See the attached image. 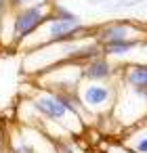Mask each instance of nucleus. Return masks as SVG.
Listing matches in <instances>:
<instances>
[{
  "instance_id": "f257e3e1",
  "label": "nucleus",
  "mask_w": 147,
  "mask_h": 153,
  "mask_svg": "<svg viewBox=\"0 0 147 153\" xmlns=\"http://www.w3.org/2000/svg\"><path fill=\"white\" fill-rule=\"evenodd\" d=\"M28 105L32 109V115H34V122L30 124V128H38L40 122H46L55 128H61L65 134H72V136H80L84 132V122L72 113L59 99L53 90H36L34 94H28Z\"/></svg>"
},
{
  "instance_id": "f03ea898",
  "label": "nucleus",
  "mask_w": 147,
  "mask_h": 153,
  "mask_svg": "<svg viewBox=\"0 0 147 153\" xmlns=\"http://www.w3.org/2000/svg\"><path fill=\"white\" fill-rule=\"evenodd\" d=\"M90 34H93V30L82 25V21H78V23L76 21H59V19L49 17V21L23 44L28 46V51H32V48H40V46H49V44H65V42L82 40Z\"/></svg>"
},
{
  "instance_id": "7ed1b4c3",
  "label": "nucleus",
  "mask_w": 147,
  "mask_h": 153,
  "mask_svg": "<svg viewBox=\"0 0 147 153\" xmlns=\"http://www.w3.org/2000/svg\"><path fill=\"white\" fill-rule=\"evenodd\" d=\"M78 97L84 109L97 120L109 115L118 101V78L113 82H86L82 80L78 86Z\"/></svg>"
},
{
  "instance_id": "20e7f679",
  "label": "nucleus",
  "mask_w": 147,
  "mask_h": 153,
  "mask_svg": "<svg viewBox=\"0 0 147 153\" xmlns=\"http://www.w3.org/2000/svg\"><path fill=\"white\" fill-rule=\"evenodd\" d=\"M51 7L53 2H42L11 13V46H21L28 38H32L49 21Z\"/></svg>"
},
{
  "instance_id": "39448f33",
  "label": "nucleus",
  "mask_w": 147,
  "mask_h": 153,
  "mask_svg": "<svg viewBox=\"0 0 147 153\" xmlns=\"http://www.w3.org/2000/svg\"><path fill=\"white\" fill-rule=\"evenodd\" d=\"M93 36L101 46L126 40H147V27L130 19H111L93 27Z\"/></svg>"
},
{
  "instance_id": "423d86ee",
  "label": "nucleus",
  "mask_w": 147,
  "mask_h": 153,
  "mask_svg": "<svg viewBox=\"0 0 147 153\" xmlns=\"http://www.w3.org/2000/svg\"><path fill=\"white\" fill-rule=\"evenodd\" d=\"M118 74H120V63L107 59L105 55L82 65V80L86 82H113Z\"/></svg>"
},
{
  "instance_id": "0eeeda50",
  "label": "nucleus",
  "mask_w": 147,
  "mask_h": 153,
  "mask_svg": "<svg viewBox=\"0 0 147 153\" xmlns=\"http://www.w3.org/2000/svg\"><path fill=\"white\" fill-rule=\"evenodd\" d=\"M118 82L130 90L147 92V63H137V61L120 63Z\"/></svg>"
},
{
  "instance_id": "6e6552de",
  "label": "nucleus",
  "mask_w": 147,
  "mask_h": 153,
  "mask_svg": "<svg viewBox=\"0 0 147 153\" xmlns=\"http://www.w3.org/2000/svg\"><path fill=\"white\" fill-rule=\"evenodd\" d=\"M122 145L132 153H147V122L130 126L122 134Z\"/></svg>"
},
{
  "instance_id": "1a4fd4ad",
  "label": "nucleus",
  "mask_w": 147,
  "mask_h": 153,
  "mask_svg": "<svg viewBox=\"0 0 147 153\" xmlns=\"http://www.w3.org/2000/svg\"><path fill=\"white\" fill-rule=\"evenodd\" d=\"M7 151L9 153H38L36 140L28 136V130L15 128L7 132Z\"/></svg>"
},
{
  "instance_id": "9d476101",
  "label": "nucleus",
  "mask_w": 147,
  "mask_h": 153,
  "mask_svg": "<svg viewBox=\"0 0 147 153\" xmlns=\"http://www.w3.org/2000/svg\"><path fill=\"white\" fill-rule=\"evenodd\" d=\"M147 44V40H126V42H111V44H105L103 46V55L107 59H126L124 63L130 61V55L139 48H143Z\"/></svg>"
},
{
  "instance_id": "9b49d317",
  "label": "nucleus",
  "mask_w": 147,
  "mask_h": 153,
  "mask_svg": "<svg viewBox=\"0 0 147 153\" xmlns=\"http://www.w3.org/2000/svg\"><path fill=\"white\" fill-rule=\"evenodd\" d=\"M57 153H88L84 145L78 143V136H61L55 140Z\"/></svg>"
},
{
  "instance_id": "f8f14e48",
  "label": "nucleus",
  "mask_w": 147,
  "mask_h": 153,
  "mask_svg": "<svg viewBox=\"0 0 147 153\" xmlns=\"http://www.w3.org/2000/svg\"><path fill=\"white\" fill-rule=\"evenodd\" d=\"M51 19H59V21H76V23L80 21V17H78L74 11H69L67 7L55 2V0H53V7H51Z\"/></svg>"
},
{
  "instance_id": "ddd939ff",
  "label": "nucleus",
  "mask_w": 147,
  "mask_h": 153,
  "mask_svg": "<svg viewBox=\"0 0 147 153\" xmlns=\"http://www.w3.org/2000/svg\"><path fill=\"white\" fill-rule=\"evenodd\" d=\"M42 2H53V0H7V4H9V11H11V13L21 11V9H28V7L42 4Z\"/></svg>"
},
{
  "instance_id": "4468645a",
  "label": "nucleus",
  "mask_w": 147,
  "mask_h": 153,
  "mask_svg": "<svg viewBox=\"0 0 147 153\" xmlns=\"http://www.w3.org/2000/svg\"><path fill=\"white\" fill-rule=\"evenodd\" d=\"M143 2H147V0H116L111 4V9H132V7L143 4Z\"/></svg>"
},
{
  "instance_id": "2eb2a0df",
  "label": "nucleus",
  "mask_w": 147,
  "mask_h": 153,
  "mask_svg": "<svg viewBox=\"0 0 147 153\" xmlns=\"http://www.w3.org/2000/svg\"><path fill=\"white\" fill-rule=\"evenodd\" d=\"M105 153H132V151H130V149H126L122 143H109Z\"/></svg>"
},
{
  "instance_id": "dca6fc26",
  "label": "nucleus",
  "mask_w": 147,
  "mask_h": 153,
  "mask_svg": "<svg viewBox=\"0 0 147 153\" xmlns=\"http://www.w3.org/2000/svg\"><path fill=\"white\" fill-rule=\"evenodd\" d=\"M9 13H11V11H9L7 0H0V32H2V23H4V19H7Z\"/></svg>"
},
{
  "instance_id": "f3484780",
  "label": "nucleus",
  "mask_w": 147,
  "mask_h": 153,
  "mask_svg": "<svg viewBox=\"0 0 147 153\" xmlns=\"http://www.w3.org/2000/svg\"><path fill=\"white\" fill-rule=\"evenodd\" d=\"M0 153H7V132L0 126Z\"/></svg>"
},
{
  "instance_id": "a211bd4d",
  "label": "nucleus",
  "mask_w": 147,
  "mask_h": 153,
  "mask_svg": "<svg viewBox=\"0 0 147 153\" xmlns=\"http://www.w3.org/2000/svg\"><path fill=\"white\" fill-rule=\"evenodd\" d=\"M90 2H95V4H99V2H105V0H90Z\"/></svg>"
},
{
  "instance_id": "6ab92c4d",
  "label": "nucleus",
  "mask_w": 147,
  "mask_h": 153,
  "mask_svg": "<svg viewBox=\"0 0 147 153\" xmlns=\"http://www.w3.org/2000/svg\"><path fill=\"white\" fill-rule=\"evenodd\" d=\"M93 153H99V151H93Z\"/></svg>"
}]
</instances>
